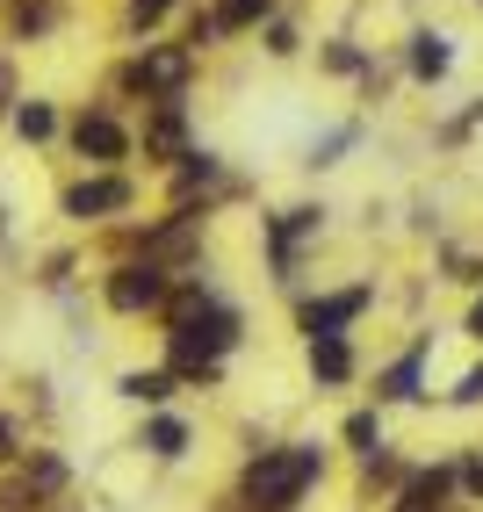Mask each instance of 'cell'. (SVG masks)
I'll return each mask as SVG.
<instances>
[{
  "mask_svg": "<svg viewBox=\"0 0 483 512\" xmlns=\"http://www.w3.org/2000/svg\"><path fill=\"white\" fill-rule=\"evenodd\" d=\"M310 484H318V448H274V455H260L253 469H246V505L253 512H289Z\"/></svg>",
  "mask_w": 483,
  "mask_h": 512,
  "instance_id": "6da1fadb",
  "label": "cell"
},
{
  "mask_svg": "<svg viewBox=\"0 0 483 512\" xmlns=\"http://www.w3.org/2000/svg\"><path fill=\"white\" fill-rule=\"evenodd\" d=\"M109 303H116V311H159V303H166V267H116V275H109Z\"/></svg>",
  "mask_w": 483,
  "mask_h": 512,
  "instance_id": "7a4b0ae2",
  "label": "cell"
},
{
  "mask_svg": "<svg viewBox=\"0 0 483 512\" xmlns=\"http://www.w3.org/2000/svg\"><path fill=\"white\" fill-rule=\"evenodd\" d=\"M361 311H368V289L325 296V303H303V332H310V339H339V325H354Z\"/></svg>",
  "mask_w": 483,
  "mask_h": 512,
  "instance_id": "3957f363",
  "label": "cell"
},
{
  "mask_svg": "<svg viewBox=\"0 0 483 512\" xmlns=\"http://www.w3.org/2000/svg\"><path fill=\"white\" fill-rule=\"evenodd\" d=\"M188 80V51H145L130 65V87H145V94H166L174 101V87Z\"/></svg>",
  "mask_w": 483,
  "mask_h": 512,
  "instance_id": "277c9868",
  "label": "cell"
},
{
  "mask_svg": "<svg viewBox=\"0 0 483 512\" xmlns=\"http://www.w3.org/2000/svg\"><path fill=\"white\" fill-rule=\"evenodd\" d=\"M109 210H130V181H80V188H65V217H109Z\"/></svg>",
  "mask_w": 483,
  "mask_h": 512,
  "instance_id": "5b68a950",
  "label": "cell"
},
{
  "mask_svg": "<svg viewBox=\"0 0 483 512\" xmlns=\"http://www.w3.org/2000/svg\"><path fill=\"white\" fill-rule=\"evenodd\" d=\"M73 145H80V159H123V130L109 116H80Z\"/></svg>",
  "mask_w": 483,
  "mask_h": 512,
  "instance_id": "8992f818",
  "label": "cell"
},
{
  "mask_svg": "<svg viewBox=\"0 0 483 512\" xmlns=\"http://www.w3.org/2000/svg\"><path fill=\"white\" fill-rule=\"evenodd\" d=\"M145 145L159 152V159H188L181 145H188V130H181V101H159V116H152V130H145Z\"/></svg>",
  "mask_w": 483,
  "mask_h": 512,
  "instance_id": "52a82bcc",
  "label": "cell"
},
{
  "mask_svg": "<svg viewBox=\"0 0 483 512\" xmlns=\"http://www.w3.org/2000/svg\"><path fill=\"white\" fill-rule=\"evenodd\" d=\"M447 476H455V469H426V476H411V484H404V498H397V512H440V498H447Z\"/></svg>",
  "mask_w": 483,
  "mask_h": 512,
  "instance_id": "ba28073f",
  "label": "cell"
},
{
  "mask_svg": "<svg viewBox=\"0 0 483 512\" xmlns=\"http://www.w3.org/2000/svg\"><path fill=\"white\" fill-rule=\"evenodd\" d=\"M347 347H339V339H310V375H318V383H347Z\"/></svg>",
  "mask_w": 483,
  "mask_h": 512,
  "instance_id": "9c48e42d",
  "label": "cell"
},
{
  "mask_svg": "<svg viewBox=\"0 0 483 512\" xmlns=\"http://www.w3.org/2000/svg\"><path fill=\"white\" fill-rule=\"evenodd\" d=\"M411 73H419V80H440V73H447V37H411Z\"/></svg>",
  "mask_w": 483,
  "mask_h": 512,
  "instance_id": "30bf717a",
  "label": "cell"
},
{
  "mask_svg": "<svg viewBox=\"0 0 483 512\" xmlns=\"http://www.w3.org/2000/svg\"><path fill=\"white\" fill-rule=\"evenodd\" d=\"M145 448H152V455H166V462H174V455L188 448V426H181V419H152V426H145Z\"/></svg>",
  "mask_w": 483,
  "mask_h": 512,
  "instance_id": "8fae6325",
  "label": "cell"
},
{
  "mask_svg": "<svg viewBox=\"0 0 483 512\" xmlns=\"http://www.w3.org/2000/svg\"><path fill=\"white\" fill-rule=\"evenodd\" d=\"M166 390H174V375H159V368H137V375H123V397H137V404H159Z\"/></svg>",
  "mask_w": 483,
  "mask_h": 512,
  "instance_id": "7c38bea8",
  "label": "cell"
},
{
  "mask_svg": "<svg viewBox=\"0 0 483 512\" xmlns=\"http://www.w3.org/2000/svg\"><path fill=\"white\" fill-rule=\"evenodd\" d=\"M15 130H22V138H29V145H44V138H51V130H58V116L44 109V101H22V109H15Z\"/></svg>",
  "mask_w": 483,
  "mask_h": 512,
  "instance_id": "4fadbf2b",
  "label": "cell"
},
{
  "mask_svg": "<svg viewBox=\"0 0 483 512\" xmlns=\"http://www.w3.org/2000/svg\"><path fill=\"white\" fill-rule=\"evenodd\" d=\"M267 15V0H217V29H253Z\"/></svg>",
  "mask_w": 483,
  "mask_h": 512,
  "instance_id": "5bb4252c",
  "label": "cell"
},
{
  "mask_svg": "<svg viewBox=\"0 0 483 512\" xmlns=\"http://www.w3.org/2000/svg\"><path fill=\"white\" fill-rule=\"evenodd\" d=\"M383 397H419V354H404V361L383 375Z\"/></svg>",
  "mask_w": 483,
  "mask_h": 512,
  "instance_id": "9a60e30c",
  "label": "cell"
},
{
  "mask_svg": "<svg viewBox=\"0 0 483 512\" xmlns=\"http://www.w3.org/2000/svg\"><path fill=\"white\" fill-rule=\"evenodd\" d=\"M347 440H354L361 455H375V448H383V426H375V412H354V419H347Z\"/></svg>",
  "mask_w": 483,
  "mask_h": 512,
  "instance_id": "2e32d148",
  "label": "cell"
},
{
  "mask_svg": "<svg viewBox=\"0 0 483 512\" xmlns=\"http://www.w3.org/2000/svg\"><path fill=\"white\" fill-rule=\"evenodd\" d=\"M166 8H174V0H130V22H137V29H152Z\"/></svg>",
  "mask_w": 483,
  "mask_h": 512,
  "instance_id": "e0dca14e",
  "label": "cell"
},
{
  "mask_svg": "<svg viewBox=\"0 0 483 512\" xmlns=\"http://www.w3.org/2000/svg\"><path fill=\"white\" fill-rule=\"evenodd\" d=\"M8 94H15V73H8V65H0V109H8Z\"/></svg>",
  "mask_w": 483,
  "mask_h": 512,
  "instance_id": "ac0fdd59",
  "label": "cell"
},
{
  "mask_svg": "<svg viewBox=\"0 0 483 512\" xmlns=\"http://www.w3.org/2000/svg\"><path fill=\"white\" fill-rule=\"evenodd\" d=\"M8 455H15V433H8V426H0V462H8Z\"/></svg>",
  "mask_w": 483,
  "mask_h": 512,
  "instance_id": "d6986e66",
  "label": "cell"
},
{
  "mask_svg": "<svg viewBox=\"0 0 483 512\" xmlns=\"http://www.w3.org/2000/svg\"><path fill=\"white\" fill-rule=\"evenodd\" d=\"M469 484H476V491H483V462H469Z\"/></svg>",
  "mask_w": 483,
  "mask_h": 512,
  "instance_id": "ffe728a7",
  "label": "cell"
},
{
  "mask_svg": "<svg viewBox=\"0 0 483 512\" xmlns=\"http://www.w3.org/2000/svg\"><path fill=\"white\" fill-rule=\"evenodd\" d=\"M476 116H483V109H476Z\"/></svg>",
  "mask_w": 483,
  "mask_h": 512,
  "instance_id": "44dd1931",
  "label": "cell"
}]
</instances>
